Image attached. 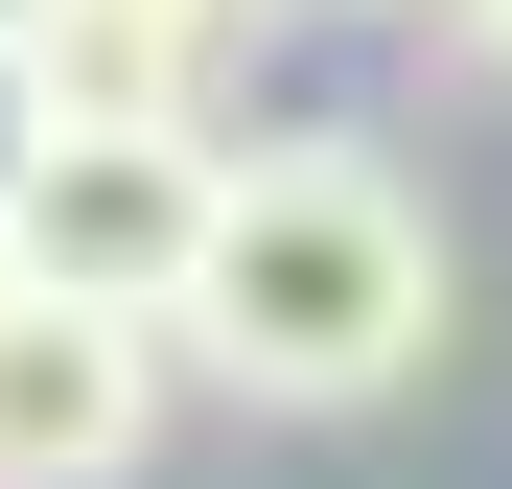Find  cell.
Segmentation results:
<instances>
[{"instance_id":"obj_1","label":"cell","mask_w":512,"mask_h":489,"mask_svg":"<svg viewBox=\"0 0 512 489\" xmlns=\"http://www.w3.org/2000/svg\"><path fill=\"white\" fill-rule=\"evenodd\" d=\"M466 257H443V187L350 117H256L233 187H210V257L163 303V373L256 396V420H373V396L443 373Z\"/></svg>"},{"instance_id":"obj_2","label":"cell","mask_w":512,"mask_h":489,"mask_svg":"<svg viewBox=\"0 0 512 489\" xmlns=\"http://www.w3.org/2000/svg\"><path fill=\"white\" fill-rule=\"evenodd\" d=\"M210 187L233 140H117V117H47V163L0 187V280L24 303H94V326H163L210 257Z\"/></svg>"},{"instance_id":"obj_3","label":"cell","mask_w":512,"mask_h":489,"mask_svg":"<svg viewBox=\"0 0 512 489\" xmlns=\"http://www.w3.org/2000/svg\"><path fill=\"white\" fill-rule=\"evenodd\" d=\"M163 326H94V303H24L0 280V489H117L163 443Z\"/></svg>"},{"instance_id":"obj_4","label":"cell","mask_w":512,"mask_h":489,"mask_svg":"<svg viewBox=\"0 0 512 489\" xmlns=\"http://www.w3.org/2000/svg\"><path fill=\"white\" fill-rule=\"evenodd\" d=\"M280 0H24V70L47 117H117V140H233V47Z\"/></svg>"},{"instance_id":"obj_5","label":"cell","mask_w":512,"mask_h":489,"mask_svg":"<svg viewBox=\"0 0 512 489\" xmlns=\"http://www.w3.org/2000/svg\"><path fill=\"white\" fill-rule=\"evenodd\" d=\"M47 163V70H24V24H0V187Z\"/></svg>"},{"instance_id":"obj_6","label":"cell","mask_w":512,"mask_h":489,"mask_svg":"<svg viewBox=\"0 0 512 489\" xmlns=\"http://www.w3.org/2000/svg\"><path fill=\"white\" fill-rule=\"evenodd\" d=\"M443 47H466V70H489V94H512V0H443Z\"/></svg>"},{"instance_id":"obj_7","label":"cell","mask_w":512,"mask_h":489,"mask_svg":"<svg viewBox=\"0 0 512 489\" xmlns=\"http://www.w3.org/2000/svg\"><path fill=\"white\" fill-rule=\"evenodd\" d=\"M280 24H443V0H280Z\"/></svg>"}]
</instances>
